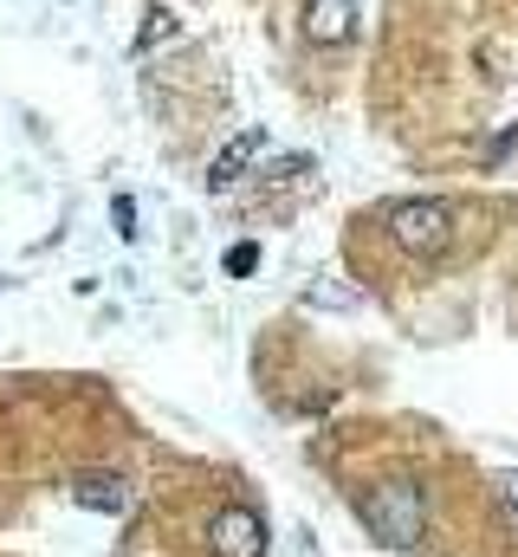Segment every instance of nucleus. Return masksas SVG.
<instances>
[{"instance_id":"obj_2","label":"nucleus","mask_w":518,"mask_h":557,"mask_svg":"<svg viewBox=\"0 0 518 557\" xmlns=\"http://www.w3.org/2000/svg\"><path fill=\"white\" fill-rule=\"evenodd\" d=\"M388 240L408 253V260H441L454 247V208L434 201V195H408V201H388L383 208Z\"/></svg>"},{"instance_id":"obj_8","label":"nucleus","mask_w":518,"mask_h":557,"mask_svg":"<svg viewBox=\"0 0 518 557\" xmlns=\"http://www.w3.org/2000/svg\"><path fill=\"white\" fill-rule=\"evenodd\" d=\"M111 221H118V234H124V240H136V201H130V195L111 201Z\"/></svg>"},{"instance_id":"obj_6","label":"nucleus","mask_w":518,"mask_h":557,"mask_svg":"<svg viewBox=\"0 0 518 557\" xmlns=\"http://www.w3.org/2000/svg\"><path fill=\"white\" fill-rule=\"evenodd\" d=\"M357 33V0H305V39L311 46H344Z\"/></svg>"},{"instance_id":"obj_5","label":"nucleus","mask_w":518,"mask_h":557,"mask_svg":"<svg viewBox=\"0 0 518 557\" xmlns=\"http://www.w3.org/2000/svg\"><path fill=\"white\" fill-rule=\"evenodd\" d=\"M259 149H266V131H240V137H227L221 143V156H214V169H208V188H214V195H234V188L254 175Z\"/></svg>"},{"instance_id":"obj_7","label":"nucleus","mask_w":518,"mask_h":557,"mask_svg":"<svg viewBox=\"0 0 518 557\" xmlns=\"http://www.w3.org/2000/svg\"><path fill=\"white\" fill-rule=\"evenodd\" d=\"M221 267H227L234 278H240V273H254V267H259V247H254V240H240V247H227V260H221Z\"/></svg>"},{"instance_id":"obj_4","label":"nucleus","mask_w":518,"mask_h":557,"mask_svg":"<svg viewBox=\"0 0 518 557\" xmlns=\"http://www.w3.org/2000/svg\"><path fill=\"white\" fill-rule=\"evenodd\" d=\"M72 499L85 506V512H104V519H118L136 506V493H130L124 473H111V467H85L78 480H72Z\"/></svg>"},{"instance_id":"obj_9","label":"nucleus","mask_w":518,"mask_h":557,"mask_svg":"<svg viewBox=\"0 0 518 557\" xmlns=\"http://www.w3.org/2000/svg\"><path fill=\"white\" fill-rule=\"evenodd\" d=\"M499 499L513 506V519H518V467H513V473H499Z\"/></svg>"},{"instance_id":"obj_1","label":"nucleus","mask_w":518,"mask_h":557,"mask_svg":"<svg viewBox=\"0 0 518 557\" xmlns=\"http://www.w3.org/2000/svg\"><path fill=\"white\" fill-rule=\"evenodd\" d=\"M357 512H363L370 539L388 545V552H415L421 532H428V499H421V486H408V480H383V486H370Z\"/></svg>"},{"instance_id":"obj_3","label":"nucleus","mask_w":518,"mask_h":557,"mask_svg":"<svg viewBox=\"0 0 518 557\" xmlns=\"http://www.w3.org/2000/svg\"><path fill=\"white\" fill-rule=\"evenodd\" d=\"M208 552L214 557H266V525H259V512L221 506L214 525H208Z\"/></svg>"}]
</instances>
